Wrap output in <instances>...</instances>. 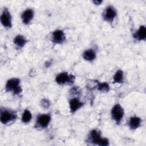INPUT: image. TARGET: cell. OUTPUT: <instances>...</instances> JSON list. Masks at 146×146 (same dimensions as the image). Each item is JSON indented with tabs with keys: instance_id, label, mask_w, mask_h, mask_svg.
<instances>
[{
	"instance_id": "cell-10",
	"label": "cell",
	"mask_w": 146,
	"mask_h": 146,
	"mask_svg": "<svg viewBox=\"0 0 146 146\" xmlns=\"http://www.w3.org/2000/svg\"><path fill=\"white\" fill-rule=\"evenodd\" d=\"M68 105L70 112L73 114L83 106L84 103L78 97L73 96L69 99Z\"/></svg>"
},
{
	"instance_id": "cell-4",
	"label": "cell",
	"mask_w": 146,
	"mask_h": 146,
	"mask_svg": "<svg viewBox=\"0 0 146 146\" xmlns=\"http://www.w3.org/2000/svg\"><path fill=\"white\" fill-rule=\"evenodd\" d=\"M76 77L75 75L65 71L58 73L55 78V82L60 86L72 85Z\"/></svg>"
},
{
	"instance_id": "cell-5",
	"label": "cell",
	"mask_w": 146,
	"mask_h": 146,
	"mask_svg": "<svg viewBox=\"0 0 146 146\" xmlns=\"http://www.w3.org/2000/svg\"><path fill=\"white\" fill-rule=\"evenodd\" d=\"M111 116L112 120L117 124L121 123L124 116V109L119 103H116L112 107Z\"/></svg>"
},
{
	"instance_id": "cell-2",
	"label": "cell",
	"mask_w": 146,
	"mask_h": 146,
	"mask_svg": "<svg viewBox=\"0 0 146 146\" xmlns=\"http://www.w3.org/2000/svg\"><path fill=\"white\" fill-rule=\"evenodd\" d=\"M18 117L17 111L1 107L0 110V121L3 125H10L14 123Z\"/></svg>"
},
{
	"instance_id": "cell-16",
	"label": "cell",
	"mask_w": 146,
	"mask_h": 146,
	"mask_svg": "<svg viewBox=\"0 0 146 146\" xmlns=\"http://www.w3.org/2000/svg\"><path fill=\"white\" fill-rule=\"evenodd\" d=\"M113 83L120 84L124 83V74L123 70H117L113 75Z\"/></svg>"
},
{
	"instance_id": "cell-22",
	"label": "cell",
	"mask_w": 146,
	"mask_h": 146,
	"mask_svg": "<svg viewBox=\"0 0 146 146\" xmlns=\"http://www.w3.org/2000/svg\"><path fill=\"white\" fill-rule=\"evenodd\" d=\"M51 62L49 60V61H47L46 63H45V66L46 67H49L50 65H51Z\"/></svg>"
},
{
	"instance_id": "cell-1",
	"label": "cell",
	"mask_w": 146,
	"mask_h": 146,
	"mask_svg": "<svg viewBox=\"0 0 146 146\" xmlns=\"http://www.w3.org/2000/svg\"><path fill=\"white\" fill-rule=\"evenodd\" d=\"M86 142L88 143L99 146H107L110 144V141L107 137H103L100 131L93 129L88 133Z\"/></svg>"
},
{
	"instance_id": "cell-8",
	"label": "cell",
	"mask_w": 146,
	"mask_h": 146,
	"mask_svg": "<svg viewBox=\"0 0 146 146\" xmlns=\"http://www.w3.org/2000/svg\"><path fill=\"white\" fill-rule=\"evenodd\" d=\"M0 21L2 25L4 27V28L9 29L12 27V16L10 11L7 7H4L3 9L0 17Z\"/></svg>"
},
{
	"instance_id": "cell-3",
	"label": "cell",
	"mask_w": 146,
	"mask_h": 146,
	"mask_svg": "<svg viewBox=\"0 0 146 146\" xmlns=\"http://www.w3.org/2000/svg\"><path fill=\"white\" fill-rule=\"evenodd\" d=\"M5 91L14 95L19 96L22 92L21 80L18 78H11L7 80L5 86Z\"/></svg>"
},
{
	"instance_id": "cell-11",
	"label": "cell",
	"mask_w": 146,
	"mask_h": 146,
	"mask_svg": "<svg viewBox=\"0 0 146 146\" xmlns=\"http://www.w3.org/2000/svg\"><path fill=\"white\" fill-rule=\"evenodd\" d=\"M34 11L31 8L25 9L21 15V19L22 23L27 25H29L33 21L34 17Z\"/></svg>"
},
{
	"instance_id": "cell-20",
	"label": "cell",
	"mask_w": 146,
	"mask_h": 146,
	"mask_svg": "<svg viewBox=\"0 0 146 146\" xmlns=\"http://www.w3.org/2000/svg\"><path fill=\"white\" fill-rule=\"evenodd\" d=\"M40 106L46 110L50 107L51 106V102L48 99L44 98L40 100Z\"/></svg>"
},
{
	"instance_id": "cell-21",
	"label": "cell",
	"mask_w": 146,
	"mask_h": 146,
	"mask_svg": "<svg viewBox=\"0 0 146 146\" xmlns=\"http://www.w3.org/2000/svg\"><path fill=\"white\" fill-rule=\"evenodd\" d=\"M92 2L94 3V5L98 6V5H101L103 3V1H102V0H100H100H94V1H92Z\"/></svg>"
},
{
	"instance_id": "cell-12",
	"label": "cell",
	"mask_w": 146,
	"mask_h": 146,
	"mask_svg": "<svg viewBox=\"0 0 146 146\" xmlns=\"http://www.w3.org/2000/svg\"><path fill=\"white\" fill-rule=\"evenodd\" d=\"M27 43V39L26 37L22 34L17 35L13 39V44L17 50L22 49Z\"/></svg>"
},
{
	"instance_id": "cell-7",
	"label": "cell",
	"mask_w": 146,
	"mask_h": 146,
	"mask_svg": "<svg viewBox=\"0 0 146 146\" xmlns=\"http://www.w3.org/2000/svg\"><path fill=\"white\" fill-rule=\"evenodd\" d=\"M51 120V116L50 113L39 114L36 118V128L45 129L48 127Z\"/></svg>"
},
{
	"instance_id": "cell-19",
	"label": "cell",
	"mask_w": 146,
	"mask_h": 146,
	"mask_svg": "<svg viewBox=\"0 0 146 146\" xmlns=\"http://www.w3.org/2000/svg\"><path fill=\"white\" fill-rule=\"evenodd\" d=\"M80 92L81 90L79 86H73L70 88L69 91V93L70 94V95H73V96L74 95H79Z\"/></svg>"
},
{
	"instance_id": "cell-18",
	"label": "cell",
	"mask_w": 146,
	"mask_h": 146,
	"mask_svg": "<svg viewBox=\"0 0 146 146\" xmlns=\"http://www.w3.org/2000/svg\"><path fill=\"white\" fill-rule=\"evenodd\" d=\"M32 117H33V115L30 111L27 109H26L24 110L22 115V117H21L22 122L25 124H28L31 120Z\"/></svg>"
},
{
	"instance_id": "cell-6",
	"label": "cell",
	"mask_w": 146,
	"mask_h": 146,
	"mask_svg": "<svg viewBox=\"0 0 146 146\" xmlns=\"http://www.w3.org/2000/svg\"><path fill=\"white\" fill-rule=\"evenodd\" d=\"M117 15V10L111 5L106 6L102 12V18L103 20L109 23H112L113 22L114 19L116 18Z\"/></svg>"
},
{
	"instance_id": "cell-9",
	"label": "cell",
	"mask_w": 146,
	"mask_h": 146,
	"mask_svg": "<svg viewBox=\"0 0 146 146\" xmlns=\"http://www.w3.org/2000/svg\"><path fill=\"white\" fill-rule=\"evenodd\" d=\"M50 40L55 44H62L66 40V36L63 30L56 29L51 33Z\"/></svg>"
},
{
	"instance_id": "cell-17",
	"label": "cell",
	"mask_w": 146,
	"mask_h": 146,
	"mask_svg": "<svg viewBox=\"0 0 146 146\" xmlns=\"http://www.w3.org/2000/svg\"><path fill=\"white\" fill-rule=\"evenodd\" d=\"M95 87L98 91L103 93L108 92L110 90V86L109 84L106 82H98Z\"/></svg>"
},
{
	"instance_id": "cell-13",
	"label": "cell",
	"mask_w": 146,
	"mask_h": 146,
	"mask_svg": "<svg viewBox=\"0 0 146 146\" xmlns=\"http://www.w3.org/2000/svg\"><path fill=\"white\" fill-rule=\"evenodd\" d=\"M142 123V119L137 116H133L129 118L128 121V126L129 128L132 131H135L139 128Z\"/></svg>"
},
{
	"instance_id": "cell-15",
	"label": "cell",
	"mask_w": 146,
	"mask_h": 146,
	"mask_svg": "<svg viewBox=\"0 0 146 146\" xmlns=\"http://www.w3.org/2000/svg\"><path fill=\"white\" fill-rule=\"evenodd\" d=\"M82 57L86 61L92 62L96 58V52L93 48H88L83 51Z\"/></svg>"
},
{
	"instance_id": "cell-14",
	"label": "cell",
	"mask_w": 146,
	"mask_h": 146,
	"mask_svg": "<svg viewBox=\"0 0 146 146\" xmlns=\"http://www.w3.org/2000/svg\"><path fill=\"white\" fill-rule=\"evenodd\" d=\"M133 38L137 41H144L146 39V27L144 25H141L133 34Z\"/></svg>"
}]
</instances>
